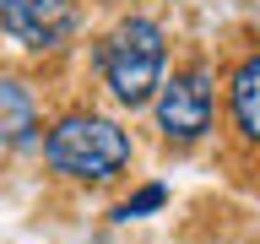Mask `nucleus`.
I'll list each match as a JSON object with an SVG mask.
<instances>
[{
    "label": "nucleus",
    "instance_id": "nucleus-5",
    "mask_svg": "<svg viewBox=\"0 0 260 244\" xmlns=\"http://www.w3.org/2000/svg\"><path fill=\"white\" fill-rule=\"evenodd\" d=\"M38 141V109L16 76H0V152H22Z\"/></svg>",
    "mask_w": 260,
    "mask_h": 244
},
{
    "label": "nucleus",
    "instance_id": "nucleus-1",
    "mask_svg": "<svg viewBox=\"0 0 260 244\" xmlns=\"http://www.w3.org/2000/svg\"><path fill=\"white\" fill-rule=\"evenodd\" d=\"M130 130L109 114L71 109L44 130V163L76 185H109L130 168Z\"/></svg>",
    "mask_w": 260,
    "mask_h": 244
},
{
    "label": "nucleus",
    "instance_id": "nucleus-6",
    "mask_svg": "<svg viewBox=\"0 0 260 244\" xmlns=\"http://www.w3.org/2000/svg\"><path fill=\"white\" fill-rule=\"evenodd\" d=\"M228 114H233V130L244 141L260 146V54L239 60V71L228 81Z\"/></svg>",
    "mask_w": 260,
    "mask_h": 244
},
{
    "label": "nucleus",
    "instance_id": "nucleus-3",
    "mask_svg": "<svg viewBox=\"0 0 260 244\" xmlns=\"http://www.w3.org/2000/svg\"><path fill=\"white\" fill-rule=\"evenodd\" d=\"M211 109H217V93H211V71L206 65H184L174 76H162V87L152 93V114H157L162 141L190 146L211 130Z\"/></svg>",
    "mask_w": 260,
    "mask_h": 244
},
{
    "label": "nucleus",
    "instance_id": "nucleus-2",
    "mask_svg": "<svg viewBox=\"0 0 260 244\" xmlns=\"http://www.w3.org/2000/svg\"><path fill=\"white\" fill-rule=\"evenodd\" d=\"M98 71H103V87L114 93V103L125 109H141L152 103V93L168 76V38L152 16H125L103 33L98 44Z\"/></svg>",
    "mask_w": 260,
    "mask_h": 244
},
{
    "label": "nucleus",
    "instance_id": "nucleus-7",
    "mask_svg": "<svg viewBox=\"0 0 260 244\" xmlns=\"http://www.w3.org/2000/svg\"><path fill=\"white\" fill-rule=\"evenodd\" d=\"M162 201H168V185H141L130 201L114 206V223H136V217H146V211H157Z\"/></svg>",
    "mask_w": 260,
    "mask_h": 244
},
{
    "label": "nucleus",
    "instance_id": "nucleus-4",
    "mask_svg": "<svg viewBox=\"0 0 260 244\" xmlns=\"http://www.w3.org/2000/svg\"><path fill=\"white\" fill-rule=\"evenodd\" d=\"M81 0H0V33L27 54H49V49L71 44Z\"/></svg>",
    "mask_w": 260,
    "mask_h": 244
}]
</instances>
